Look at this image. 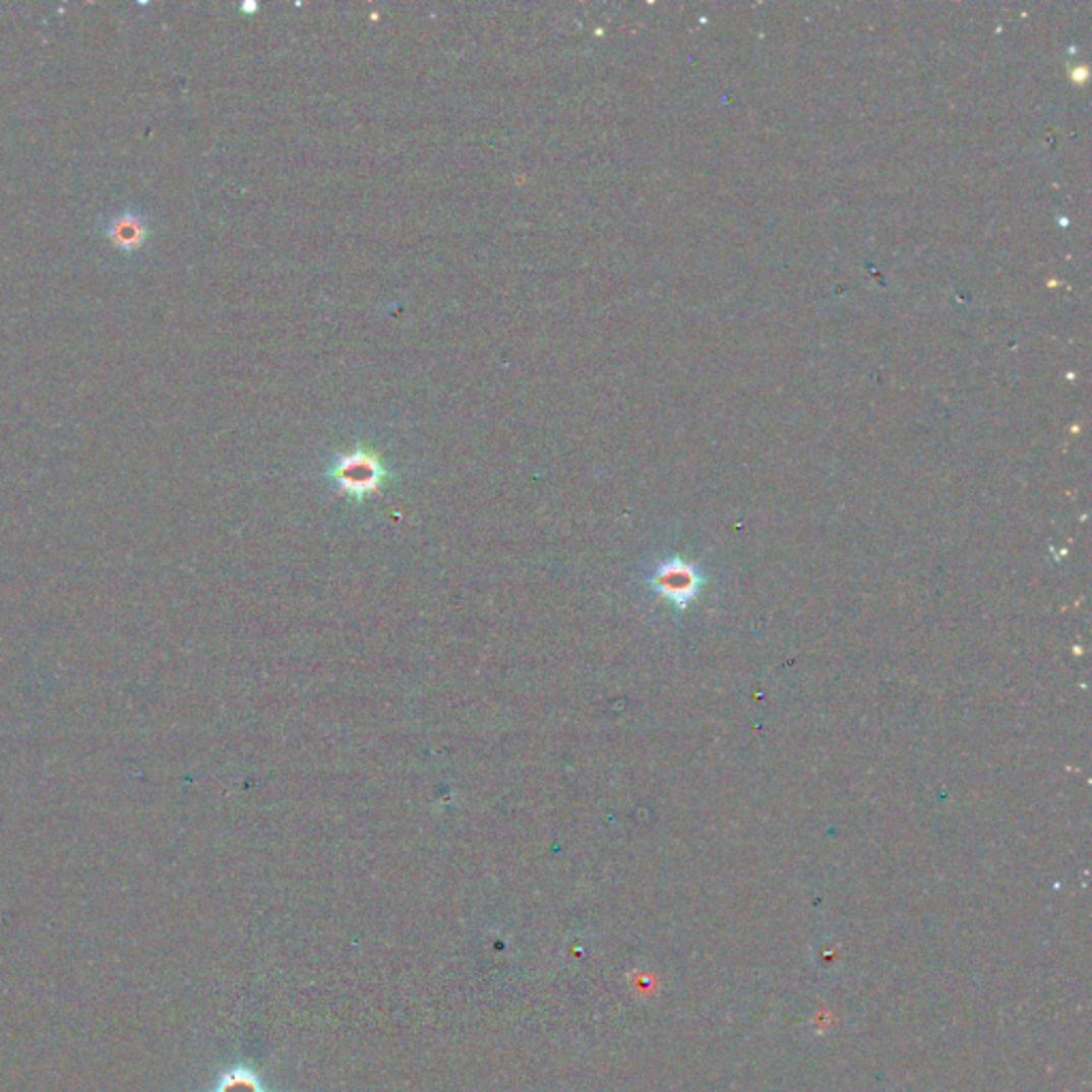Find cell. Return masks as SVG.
Returning <instances> with one entry per match:
<instances>
[{"label": "cell", "instance_id": "6da1fadb", "mask_svg": "<svg viewBox=\"0 0 1092 1092\" xmlns=\"http://www.w3.org/2000/svg\"><path fill=\"white\" fill-rule=\"evenodd\" d=\"M333 478L346 493L363 497L378 489L384 478V470L374 454L361 450L340 459L333 468Z\"/></svg>", "mask_w": 1092, "mask_h": 1092}, {"label": "cell", "instance_id": "7a4b0ae2", "mask_svg": "<svg viewBox=\"0 0 1092 1092\" xmlns=\"http://www.w3.org/2000/svg\"><path fill=\"white\" fill-rule=\"evenodd\" d=\"M693 581L695 579L687 567L674 563L658 572V577H655V587H658V592H662L664 596L676 602H685L693 592Z\"/></svg>", "mask_w": 1092, "mask_h": 1092}, {"label": "cell", "instance_id": "3957f363", "mask_svg": "<svg viewBox=\"0 0 1092 1092\" xmlns=\"http://www.w3.org/2000/svg\"><path fill=\"white\" fill-rule=\"evenodd\" d=\"M214 1092H263V1088L246 1069H233V1072L218 1080Z\"/></svg>", "mask_w": 1092, "mask_h": 1092}, {"label": "cell", "instance_id": "277c9868", "mask_svg": "<svg viewBox=\"0 0 1092 1092\" xmlns=\"http://www.w3.org/2000/svg\"><path fill=\"white\" fill-rule=\"evenodd\" d=\"M114 239L122 246H135L141 242V231L137 223H120L116 225Z\"/></svg>", "mask_w": 1092, "mask_h": 1092}]
</instances>
